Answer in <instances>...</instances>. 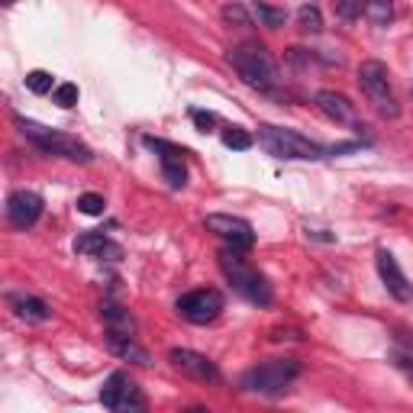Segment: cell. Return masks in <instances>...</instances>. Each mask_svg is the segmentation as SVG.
Segmentation results:
<instances>
[{
    "label": "cell",
    "mask_w": 413,
    "mask_h": 413,
    "mask_svg": "<svg viewBox=\"0 0 413 413\" xmlns=\"http://www.w3.org/2000/svg\"><path fill=\"white\" fill-rule=\"evenodd\" d=\"M101 317H103V323H107L110 329H117V333H133V317H129V310H123V307H117V304H101Z\"/></svg>",
    "instance_id": "cell-16"
},
{
    "label": "cell",
    "mask_w": 413,
    "mask_h": 413,
    "mask_svg": "<svg viewBox=\"0 0 413 413\" xmlns=\"http://www.w3.org/2000/svg\"><path fill=\"white\" fill-rule=\"evenodd\" d=\"M171 365H175L177 371H184L187 378L194 381H203V384H219L223 381V375H219V368L207 358V355L194 352V349H171Z\"/></svg>",
    "instance_id": "cell-8"
},
{
    "label": "cell",
    "mask_w": 413,
    "mask_h": 413,
    "mask_svg": "<svg viewBox=\"0 0 413 413\" xmlns=\"http://www.w3.org/2000/svg\"><path fill=\"white\" fill-rule=\"evenodd\" d=\"M223 294L219 291H213V287H201V291H191V294H184L181 300H177V313L184 317V320L197 323V326H203V323H213L223 313Z\"/></svg>",
    "instance_id": "cell-7"
},
{
    "label": "cell",
    "mask_w": 413,
    "mask_h": 413,
    "mask_svg": "<svg viewBox=\"0 0 413 413\" xmlns=\"http://www.w3.org/2000/svg\"><path fill=\"white\" fill-rule=\"evenodd\" d=\"M219 268H223V275L229 278V284L236 287L245 300H252V304H259V307H268L271 304L268 278L259 275V271H255L252 265L239 255L236 245H233V249H219Z\"/></svg>",
    "instance_id": "cell-2"
},
{
    "label": "cell",
    "mask_w": 413,
    "mask_h": 413,
    "mask_svg": "<svg viewBox=\"0 0 413 413\" xmlns=\"http://www.w3.org/2000/svg\"><path fill=\"white\" fill-rule=\"evenodd\" d=\"M143 143L149 145V149H155V152H161V159H181V161H184V155H187V149L171 145V143H165V139H155V136H145Z\"/></svg>",
    "instance_id": "cell-22"
},
{
    "label": "cell",
    "mask_w": 413,
    "mask_h": 413,
    "mask_svg": "<svg viewBox=\"0 0 413 413\" xmlns=\"http://www.w3.org/2000/svg\"><path fill=\"white\" fill-rule=\"evenodd\" d=\"M394 362H397V368L407 375V381L413 384V355H394Z\"/></svg>",
    "instance_id": "cell-29"
},
{
    "label": "cell",
    "mask_w": 413,
    "mask_h": 413,
    "mask_svg": "<svg viewBox=\"0 0 413 413\" xmlns=\"http://www.w3.org/2000/svg\"><path fill=\"white\" fill-rule=\"evenodd\" d=\"M297 23H300V29H304V33H320V29H323L320 7H313V3L300 7V10H297Z\"/></svg>",
    "instance_id": "cell-19"
},
{
    "label": "cell",
    "mask_w": 413,
    "mask_h": 413,
    "mask_svg": "<svg viewBox=\"0 0 413 413\" xmlns=\"http://www.w3.org/2000/svg\"><path fill=\"white\" fill-rule=\"evenodd\" d=\"M75 249L81 255H97V259H119V255H123V249L110 242L103 233H87V236H81L75 242Z\"/></svg>",
    "instance_id": "cell-15"
},
{
    "label": "cell",
    "mask_w": 413,
    "mask_h": 413,
    "mask_svg": "<svg viewBox=\"0 0 413 413\" xmlns=\"http://www.w3.org/2000/svg\"><path fill=\"white\" fill-rule=\"evenodd\" d=\"M161 175H165V181L171 187H184V181H187V171L181 159H161Z\"/></svg>",
    "instance_id": "cell-20"
},
{
    "label": "cell",
    "mask_w": 413,
    "mask_h": 413,
    "mask_svg": "<svg viewBox=\"0 0 413 413\" xmlns=\"http://www.w3.org/2000/svg\"><path fill=\"white\" fill-rule=\"evenodd\" d=\"M107 349L117 358H123V362H133V365H152V355L145 352L139 342H136L129 333H117V329H107Z\"/></svg>",
    "instance_id": "cell-12"
},
{
    "label": "cell",
    "mask_w": 413,
    "mask_h": 413,
    "mask_svg": "<svg viewBox=\"0 0 413 413\" xmlns=\"http://www.w3.org/2000/svg\"><path fill=\"white\" fill-rule=\"evenodd\" d=\"M252 136L245 133V129H229V133H223V145L226 149H236V152H245V149H252Z\"/></svg>",
    "instance_id": "cell-23"
},
{
    "label": "cell",
    "mask_w": 413,
    "mask_h": 413,
    "mask_svg": "<svg viewBox=\"0 0 413 413\" xmlns=\"http://www.w3.org/2000/svg\"><path fill=\"white\" fill-rule=\"evenodd\" d=\"M229 65L242 78V85L255 87V91H271L278 85V68H275V59L268 55V49L259 43H245L229 49Z\"/></svg>",
    "instance_id": "cell-1"
},
{
    "label": "cell",
    "mask_w": 413,
    "mask_h": 413,
    "mask_svg": "<svg viewBox=\"0 0 413 413\" xmlns=\"http://www.w3.org/2000/svg\"><path fill=\"white\" fill-rule=\"evenodd\" d=\"M362 10H365L362 0H339V17L355 20V17H362Z\"/></svg>",
    "instance_id": "cell-28"
},
{
    "label": "cell",
    "mask_w": 413,
    "mask_h": 413,
    "mask_svg": "<svg viewBox=\"0 0 413 413\" xmlns=\"http://www.w3.org/2000/svg\"><path fill=\"white\" fill-rule=\"evenodd\" d=\"M203 226L217 233V236L229 239V242L236 245V249H252L255 242V233H252V223L242 217H229V213H210V217L203 219Z\"/></svg>",
    "instance_id": "cell-9"
},
{
    "label": "cell",
    "mask_w": 413,
    "mask_h": 413,
    "mask_svg": "<svg viewBox=\"0 0 413 413\" xmlns=\"http://www.w3.org/2000/svg\"><path fill=\"white\" fill-rule=\"evenodd\" d=\"M17 123V129L26 136V139H33L43 152L49 155H61V159H71V161H81V165H87V161H94V152L87 149L85 143H78L75 136H65V133H55V129L43 126V123H33V119H23L17 117L13 119Z\"/></svg>",
    "instance_id": "cell-3"
},
{
    "label": "cell",
    "mask_w": 413,
    "mask_h": 413,
    "mask_svg": "<svg viewBox=\"0 0 413 413\" xmlns=\"http://www.w3.org/2000/svg\"><path fill=\"white\" fill-rule=\"evenodd\" d=\"M223 20L226 23H236V26H252V17H249V10L242 3H226L223 7Z\"/></svg>",
    "instance_id": "cell-26"
},
{
    "label": "cell",
    "mask_w": 413,
    "mask_h": 413,
    "mask_svg": "<svg viewBox=\"0 0 413 413\" xmlns=\"http://www.w3.org/2000/svg\"><path fill=\"white\" fill-rule=\"evenodd\" d=\"M52 97H55V103L59 107H75L78 103V85H71V81H65V85H59L55 91H52Z\"/></svg>",
    "instance_id": "cell-25"
},
{
    "label": "cell",
    "mask_w": 413,
    "mask_h": 413,
    "mask_svg": "<svg viewBox=\"0 0 413 413\" xmlns=\"http://www.w3.org/2000/svg\"><path fill=\"white\" fill-rule=\"evenodd\" d=\"M26 87H29L33 94H52L59 85L52 81V75H49V71H43V68H36V71H29V75H26Z\"/></svg>",
    "instance_id": "cell-21"
},
{
    "label": "cell",
    "mask_w": 413,
    "mask_h": 413,
    "mask_svg": "<svg viewBox=\"0 0 413 413\" xmlns=\"http://www.w3.org/2000/svg\"><path fill=\"white\" fill-rule=\"evenodd\" d=\"M388 65L378 59H368L358 65V85H362L365 97H368L371 103H375V110H378L381 117L388 119H397L400 117V107H397L394 94H391V85H388Z\"/></svg>",
    "instance_id": "cell-6"
},
{
    "label": "cell",
    "mask_w": 413,
    "mask_h": 413,
    "mask_svg": "<svg viewBox=\"0 0 413 413\" xmlns=\"http://www.w3.org/2000/svg\"><path fill=\"white\" fill-rule=\"evenodd\" d=\"M10 304H13V310H17L20 320H26V323L52 320V307L45 304V300H39V297H33V294H13L10 297Z\"/></svg>",
    "instance_id": "cell-14"
},
{
    "label": "cell",
    "mask_w": 413,
    "mask_h": 413,
    "mask_svg": "<svg viewBox=\"0 0 413 413\" xmlns=\"http://www.w3.org/2000/svg\"><path fill=\"white\" fill-rule=\"evenodd\" d=\"M43 207L45 201L36 191H13L7 201V219H10V226H17V229H29L36 223V219L43 217Z\"/></svg>",
    "instance_id": "cell-10"
},
{
    "label": "cell",
    "mask_w": 413,
    "mask_h": 413,
    "mask_svg": "<svg viewBox=\"0 0 413 413\" xmlns=\"http://www.w3.org/2000/svg\"><path fill=\"white\" fill-rule=\"evenodd\" d=\"M378 275H381V281H384V287H388V294L394 297V300H400V304L413 300V284L407 281V275L400 271L397 259L388 252V249H378Z\"/></svg>",
    "instance_id": "cell-11"
},
{
    "label": "cell",
    "mask_w": 413,
    "mask_h": 413,
    "mask_svg": "<svg viewBox=\"0 0 413 413\" xmlns=\"http://www.w3.org/2000/svg\"><path fill=\"white\" fill-rule=\"evenodd\" d=\"M3 3H7V7H10V3H17V0H3Z\"/></svg>",
    "instance_id": "cell-31"
},
{
    "label": "cell",
    "mask_w": 413,
    "mask_h": 413,
    "mask_svg": "<svg viewBox=\"0 0 413 413\" xmlns=\"http://www.w3.org/2000/svg\"><path fill=\"white\" fill-rule=\"evenodd\" d=\"M103 207H107V201H103L101 194H81L78 197V210L87 213V217H101Z\"/></svg>",
    "instance_id": "cell-24"
},
{
    "label": "cell",
    "mask_w": 413,
    "mask_h": 413,
    "mask_svg": "<svg viewBox=\"0 0 413 413\" xmlns=\"http://www.w3.org/2000/svg\"><path fill=\"white\" fill-rule=\"evenodd\" d=\"M191 119H194V126L201 133H210L217 126V113H210V110H191Z\"/></svg>",
    "instance_id": "cell-27"
},
{
    "label": "cell",
    "mask_w": 413,
    "mask_h": 413,
    "mask_svg": "<svg viewBox=\"0 0 413 413\" xmlns=\"http://www.w3.org/2000/svg\"><path fill=\"white\" fill-rule=\"evenodd\" d=\"M410 342H413V336H410Z\"/></svg>",
    "instance_id": "cell-32"
},
{
    "label": "cell",
    "mask_w": 413,
    "mask_h": 413,
    "mask_svg": "<svg viewBox=\"0 0 413 413\" xmlns=\"http://www.w3.org/2000/svg\"><path fill=\"white\" fill-rule=\"evenodd\" d=\"M271 339H291V342H300V339H304V333H300V329H275V333H271Z\"/></svg>",
    "instance_id": "cell-30"
},
{
    "label": "cell",
    "mask_w": 413,
    "mask_h": 413,
    "mask_svg": "<svg viewBox=\"0 0 413 413\" xmlns=\"http://www.w3.org/2000/svg\"><path fill=\"white\" fill-rule=\"evenodd\" d=\"M259 143L265 145V152L275 159H323L326 149L310 143L307 136L294 133V129H278V126H261Z\"/></svg>",
    "instance_id": "cell-5"
},
{
    "label": "cell",
    "mask_w": 413,
    "mask_h": 413,
    "mask_svg": "<svg viewBox=\"0 0 413 413\" xmlns=\"http://www.w3.org/2000/svg\"><path fill=\"white\" fill-rule=\"evenodd\" d=\"M313 103L320 107V113H326L333 123H349L352 119V103H349L346 94H336V91H317Z\"/></svg>",
    "instance_id": "cell-13"
},
{
    "label": "cell",
    "mask_w": 413,
    "mask_h": 413,
    "mask_svg": "<svg viewBox=\"0 0 413 413\" xmlns=\"http://www.w3.org/2000/svg\"><path fill=\"white\" fill-rule=\"evenodd\" d=\"M365 17L375 26H384L394 17V3H391V0H365Z\"/></svg>",
    "instance_id": "cell-18"
},
{
    "label": "cell",
    "mask_w": 413,
    "mask_h": 413,
    "mask_svg": "<svg viewBox=\"0 0 413 413\" xmlns=\"http://www.w3.org/2000/svg\"><path fill=\"white\" fill-rule=\"evenodd\" d=\"M252 13L259 17V23L268 26V29H278V26H284V20H287L284 10H275V7H268V3H261V0H252Z\"/></svg>",
    "instance_id": "cell-17"
},
{
    "label": "cell",
    "mask_w": 413,
    "mask_h": 413,
    "mask_svg": "<svg viewBox=\"0 0 413 413\" xmlns=\"http://www.w3.org/2000/svg\"><path fill=\"white\" fill-rule=\"evenodd\" d=\"M300 375V362L297 358H275V362H265L259 368L245 371L239 378V388L242 391H255V394L265 397H278L287 391V384Z\"/></svg>",
    "instance_id": "cell-4"
}]
</instances>
